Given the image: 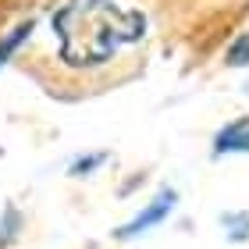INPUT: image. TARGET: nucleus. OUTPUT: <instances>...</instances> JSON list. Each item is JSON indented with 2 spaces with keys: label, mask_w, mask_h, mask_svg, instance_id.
<instances>
[{
  "label": "nucleus",
  "mask_w": 249,
  "mask_h": 249,
  "mask_svg": "<svg viewBox=\"0 0 249 249\" xmlns=\"http://www.w3.org/2000/svg\"><path fill=\"white\" fill-rule=\"evenodd\" d=\"M213 150L217 153H242L249 150V118H239L231 124H224L217 132V139H213Z\"/></svg>",
  "instance_id": "3"
},
{
  "label": "nucleus",
  "mask_w": 249,
  "mask_h": 249,
  "mask_svg": "<svg viewBox=\"0 0 249 249\" xmlns=\"http://www.w3.org/2000/svg\"><path fill=\"white\" fill-rule=\"evenodd\" d=\"M228 64H235V68L249 64V32H242V36L228 47Z\"/></svg>",
  "instance_id": "5"
},
{
  "label": "nucleus",
  "mask_w": 249,
  "mask_h": 249,
  "mask_svg": "<svg viewBox=\"0 0 249 249\" xmlns=\"http://www.w3.org/2000/svg\"><path fill=\"white\" fill-rule=\"evenodd\" d=\"M29 32H32V21H21V25H15V29H11L4 39H0V68H4L11 53H15V50L21 47V43L29 39Z\"/></svg>",
  "instance_id": "4"
},
{
  "label": "nucleus",
  "mask_w": 249,
  "mask_h": 249,
  "mask_svg": "<svg viewBox=\"0 0 249 249\" xmlns=\"http://www.w3.org/2000/svg\"><path fill=\"white\" fill-rule=\"evenodd\" d=\"M175 199H178L175 192H171V189H164L160 196H157L150 207H146V210H139L128 224H121V228H118V239H132V235H139V231H146V228H153V224H160L167 213L175 210Z\"/></svg>",
  "instance_id": "2"
},
{
  "label": "nucleus",
  "mask_w": 249,
  "mask_h": 249,
  "mask_svg": "<svg viewBox=\"0 0 249 249\" xmlns=\"http://www.w3.org/2000/svg\"><path fill=\"white\" fill-rule=\"evenodd\" d=\"M53 32L68 64H104L146 36V18L114 0H75L53 15Z\"/></svg>",
  "instance_id": "1"
}]
</instances>
